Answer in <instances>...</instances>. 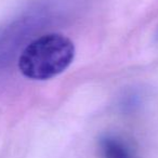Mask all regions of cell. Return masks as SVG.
<instances>
[{"label": "cell", "instance_id": "obj_1", "mask_svg": "<svg viewBox=\"0 0 158 158\" xmlns=\"http://www.w3.org/2000/svg\"><path fill=\"white\" fill-rule=\"evenodd\" d=\"M75 46L61 34H48L31 41L19 59V68L25 77L46 80L63 73L72 64Z\"/></svg>", "mask_w": 158, "mask_h": 158}, {"label": "cell", "instance_id": "obj_2", "mask_svg": "<svg viewBox=\"0 0 158 158\" xmlns=\"http://www.w3.org/2000/svg\"><path fill=\"white\" fill-rule=\"evenodd\" d=\"M99 154L101 158H139L135 149L128 141L113 134L100 140Z\"/></svg>", "mask_w": 158, "mask_h": 158}]
</instances>
